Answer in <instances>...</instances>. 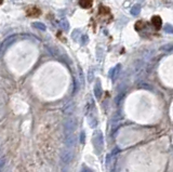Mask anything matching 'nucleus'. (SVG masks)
<instances>
[{"instance_id": "obj_1", "label": "nucleus", "mask_w": 173, "mask_h": 172, "mask_svg": "<svg viewBox=\"0 0 173 172\" xmlns=\"http://www.w3.org/2000/svg\"><path fill=\"white\" fill-rule=\"evenodd\" d=\"M76 129H77V121H76V119L75 118L67 119V121L64 125V133H65V135L74 133Z\"/></svg>"}, {"instance_id": "obj_2", "label": "nucleus", "mask_w": 173, "mask_h": 172, "mask_svg": "<svg viewBox=\"0 0 173 172\" xmlns=\"http://www.w3.org/2000/svg\"><path fill=\"white\" fill-rule=\"evenodd\" d=\"M74 159V152L70 148L64 149L61 153V160L64 164H70Z\"/></svg>"}, {"instance_id": "obj_3", "label": "nucleus", "mask_w": 173, "mask_h": 172, "mask_svg": "<svg viewBox=\"0 0 173 172\" xmlns=\"http://www.w3.org/2000/svg\"><path fill=\"white\" fill-rule=\"evenodd\" d=\"M65 143L67 147H74V146L77 145L78 143V136L76 134H68V135H65Z\"/></svg>"}, {"instance_id": "obj_4", "label": "nucleus", "mask_w": 173, "mask_h": 172, "mask_svg": "<svg viewBox=\"0 0 173 172\" xmlns=\"http://www.w3.org/2000/svg\"><path fill=\"white\" fill-rule=\"evenodd\" d=\"M40 13H41V11L36 7H31L26 10V14L29 17H37V16L40 15Z\"/></svg>"}, {"instance_id": "obj_5", "label": "nucleus", "mask_w": 173, "mask_h": 172, "mask_svg": "<svg viewBox=\"0 0 173 172\" xmlns=\"http://www.w3.org/2000/svg\"><path fill=\"white\" fill-rule=\"evenodd\" d=\"M95 136H94V143H95V146L96 147H100V149L102 148V146L104 144V140H103V135L101 133L100 131L97 132V135L94 134Z\"/></svg>"}, {"instance_id": "obj_6", "label": "nucleus", "mask_w": 173, "mask_h": 172, "mask_svg": "<svg viewBox=\"0 0 173 172\" xmlns=\"http://www.w3.org/2000/svg\"><path fill=\"white\" fill-rule=\"evenodd\" d=\"M151 23H153V25H154V26L156 27L157 29H159V28L162 26L161 17H160V16H158V15L153 16V19H151Z\"/></svg>"}, {"instance_id": "obj_7", "label": "nucleus", "mask_w": 173, "mask_h": 172, "mask_svg": "<svg viewBox=\"0 0 173 172\" xmlns=\"http://www.w3.org/2000/svg\"><path fill=\"white\" fill-rule=\"evenodd\" d=\"M120 68H121V66L118 64V65L115 66V67L112 69V72H110V78H112L113 80H115L116 78H117L118 74H119V72H120Z\"/></svg>"}, {"instance_id": "obj_8", "label": "nucleus", "mask_w": 173, "mask_h": 172, "mask_svg": "<svg viewBox=\"0 0 173 172\" xmlns=\"http://www.w3.org/2000/svg\"><path fill=\"white\" fill-rule=\"evenodd\" d=\"M94 94H95L96 99H100L101 95H102V87H101L100 82H97L94 87Z\"/></svg>"}, {"instance_id": "obj_9", "label": "nucleus", "mask_w": 173, "mask_h": 172, "mask_svg": "<svg viewBox=\"0 0 173 172\" xmlns=\"http://www.w3.org/2000/svg\"><path fill=\"white\" fill-rule=\"evenodd\" d=\"M79 4L82 8L88 9L92 6V0H79Z\"/></svg>"}, {"instance_id": "obj_10", "label": "nucleus", "mask_w": 173, "mask_h": 172, "mask_svg": "<svg viewBox=\"0 0 173 172\" xmlns=\"http://www.w3.org/2000/svg\"><path fill=\"white\" fill-rule=\"evenodd\" d=\"M140 11H141V7L138 6V4H135V6H133L132 8H131V14L132 15H138V13H140Z\"/></svg>"}, {"instance_id": "obj_11", "label": "nucleus", "mask_w": 173, "mask_h": 172, "mask_svg": "<svg viewBox=\"0 0 173 172\" xmlns=\"http://www.w3.org/2000/svg\"><path fill=\"white\" fill-rule=\"evenodd\" d=\"M33 26L36 27V28H38V29H40V31H46L47 27L44 24L40 23V22H35V23H33Z\"/></svg>"}, {"instance_id": "obj_12", "label": "nucleus", "mask_w": 173, "mask_h": 172, "mask_svg": "<svg viewBox=\"0 0 173 172\" xmlns=\"http://www.w3.org/2000/svg\"><path fill=\"white\" fill-rule=\"evenodd\" d=\"M61 27L64 29V31H68L69 28V24H68V21L66 19H61Z\"/></svg>"}, {"instance_id": "obj_13", "label": "nucleus", "mask_w": 173, "mask_h": 172, "mask_svg": "<svg viewBox=\"0 0 173 172\" xmlns=\"http://www.w3.org/2000/svg\"><path fill=\"white\" fill-rule=\"evenodd\" d=\"M165 31L169 34H172V26L171 25H165Z\"/></svg>"}, {"instance_id": "obj_14", "label": "nucleus", "mask_w": 173, "mask_h": 172, "mask_svg": "<svg viewBox=\"0 0 173 172\" xmlns=\"http://www.w3.org/2000/svg\"><path fill=\"white\" fill-rule=\"evenodd\" d=\"M80 143L81 144H85V132L83 131L80 133Z\"/></svg>"}, {"instance_id": "obj_15", "label": "nucleus", "mask_w": 173, "mask_h": 172, "mask_svg": "<svg viewBox=\"0 0 173 172\" xmlns=\"http://www.w3.org/2000/svg\"><path fill=\"white\" fill-rule=\"evenodd\" d=\"M4 164H6V159H4V158L0 159V172H1V170H2V168H3Z\"/></svg>"}, {"instance_id": "obj_16", "label": "nucleus", "mask_w": 173, "mask_h": 172, "mask_svg": "<svg viewBox=\"0 0 173 172\" xmlns=\"http://www.w3.org/2000/svg\"><path fill=\"white\" fill-rule=\"evenodd\" d=\"M81 172H93V170L90 168H83L82 170H81Z\"/></svg>"}, {"instance_id": "obj_17", "label": "nucleus", "mask_w": 173, "mask_h": 172, "mask_svg": "<svg viewBox=\"0 0 173 172\" xmlns=\"http://www.w3.org/2000/svg\"><path fill=\"white\" fill-rule=\"evenodd\" d=\"M2 1H3V0H0V4L2 3Z\"/></svg>"}, {"instance_id": "obj_18", "label": "nucleus", "mask_w": 173, "mask_h": 172, "mask_svg": "<svg viewBox=\"0 0 173 172\" xmlns=\"http://www.w3.org/2000/svg\"><path fill=\"white\" fill-rule=\"evenodd\" d=\"M64 172H65V171H64Z\"/></svg>"}]
</instances>
